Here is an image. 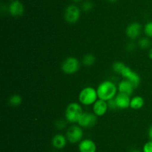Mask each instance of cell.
Segmentation results:
<instances>
[{
    "label": "cell",
    "instance_id": "18",
    "mask_svg": "<svg viewBox=\"0 0 152 152\" xmlns=\"http://www.w3.org/2000/svg\"><path fill=\"white\" fill-rule=\"evenodd\" d=\"M95 61H96V58L92 54H88V55H85L83 59V64L86 66H91L94 65Z\"/></svg>",
    "mask_w": 152,
    "mask_h": 152
},
{
    "label": "cell",
    "instance_id": "28",
    "mask_svg": "<svg viewBox=\"0 0 152 152\" xmlns=\"http://www.w3.org/2000/svg\"><path fill=\"white\" fill-rule=\"evenodd\" d=\"M148 57H149L150 59L152 60V47L149 49V52H148Z\"/></svg>",
    "mask_w": 152,
    "mask_h": 152
},
{
    "label": "cell",
    "instance_id": "32",
    "mask_svg": "<svg viewBox=\"0 0 152 152\" xmlns=\"http://www.w3.org/2000/svg\"><path fill=\"white\" fill-rule=\"evenodd\" d=\"M10 1H14V0H10Z\"/></svg>",
    "mask_w": 152,
    "mask_h": 152
},
{
    "label": "cell",
    "instance_id": "22",
    "mask_svg": "<svg viewBox=\"0 0 152 152\" xmlns=\"http://www.w3.org/2000/svg\"><path fill=\"white\" fill-rule=\"evenodd\" d=\"M94 7V4L91 1H86L83 3L82 4V9H83V11L85 12H88L91 11L92 10Z\"/></svg>",
    "mask_w": 152,
    "mask_h": 152
},
{
    "label": "cell",
    "instance_id": "11",
    "mask_svg": "<svg viewBox=\"0 0 152 152\" xmlns=\"http://www.w3.org/2000/svg\"><path fill=\"white\" fill-rule=\"evenodd\" d=\"M114 98H115L117 107H118L119 109L124 110V109H127L128 107H130V95H127V94L119 92V93L117 94V95L114 97Z\"/></svg>",
    "mask_w": 152,
    "mask_h": 152
},
{
    "label": "cell",
    "instance_id": "5",
    "mask_svg": "<svg viewBox=\"0 0 152 152\" xmlns=\"http://www.w3.org/2000/svg\"><path fill=\"white\" fill-rule=\"evenodd\" d=\"M66 138L69 142L72 144L80 142L83 140V131L80 125H71L66 133Z\"/></svg>",
    "mask_w": 152,
    "mask_h": 152
},
{
    "label": "cell",
    "instance_id": "24",
    "mask_svg": "<svg viewBox=\"0 0 152 152\" xmlns=\"http://www.w3.org/2000/svg\"><path fill=\"white\" fill-rule=\"evenodd\" d=\"M142 152H152V141H148L144 145Z\"/></svg>",
    "mask_w": 152,
    "mask_h": 152
},
{
    "label": "cell",
    "instance_id": "21",
    "mask_svg": "<svg viewBox=\"0 0 152 152\" xmlns=\"http://www.w3.org/2000/svg\"><path fill=\"white\" fill-rule=\"evenodd\" d=\"M143 31L147 37L152 38V22H148L145 25L143 28Z\"/></svg>",
    "mask_w": 152,
    "mask_h": 152
},
{
    "label": "cell",
    "instance_id": "27",
    "mask_svg": "<svg viewBox=\"0 0 152 152\" xmlns=\"http://www.w3.org/2000/svg\"><path fill=\"white\" fill-rule=\"evenodd\" d=\"M148 137H149L150 140L152 141V125L150 126L149 129H148Z\"/></svg>",
    "mask_w": 152,
    "mask_h": 152
},
{
    "label": "cell",
    "instance_id": "15",
    "mask_svg": "<svg viewBox=\"0 0 152 152\" xmlns=\"http://www.w3.org/2000/svg\"><path fill=\"white\" fill-rule=\"evenodd\" d=\"M67 141L68 139H67L66 137H65L63 134H56L52 139V145L55 148L62 149L66 145Z\"/></svg>",
    "mask_w": 152,
    "mask_h": 152
},
{
    "label": "cell",
    "instance_id": "23",
    "mask_svg": "<svg viewBox=\"0 0 152 152\" xmlns=\"http://www.w3.org/2000/svg\"><path fill=\"white\" fill-rule=\"evenodd\" d=\"M107 104H108V108L111 109V110H115V109L118 108L117 105V103H116L115 98H112V99H110L107 101Z\"/></svg>",
    "mask_w": 152,
    "mask_h": 152
},
{
    "label": "cell",
    "instance_id": "7",
    "mask_svg": "<svg viewBox=\"0 0 152 152\" xmlns=\"http://www.w3.org/2000/svg\"><path fill=\"white\" fill-rule=\"evenodd\" d=\"M80 9L75 4H70L65 11V19L68 23L74 24L78 22L80 18Z\"/></svg>",
    "mask_w": 152,
    "mask_h": 152
},
{
    "label": "cell",
    "instance_id": "10",
    "mask_svg": "<svg viewBox=\"0 0 152 152\" xmlns=\"http://www.w3.org/2000/svg\"><path fill=\"white\" fill-rule=\"evenodd\" d=\"M8 11L11 16L15 17L22 16L25 12V7L23 4L19 0H14L11 1L8 7Z\"/></svg>",
    "mask_w": 152,
    "mask_h": 152
},
{
    "label": "cell",
    "instance_id": "2",
    "mask_svg": "<svg viewBox=\"0 0 152 152\" xmlns=\"http://www.w3.org/2000/svg\"><path fill=\"white\" fill-rule=\"evenodd\" d=\"M98 95L96 89L92 86H86L83 88L79 95V100L83 105H93L97 101Z\"/></svg>",
    "mask_w": 152,
    "mask_h": 152
},
{
    "label": "cell",
    "instance_id": "4",
    "mask_svg": "<svg viewBox=\"0 0 152 152\" xmlns=\"http://www.w3.org/2000/svg\"><path fill=\"white\" fill-rule=\"evenodd\" d=\"M80 67V61L74 57H69L62 62L61 68L62 72L67 75H72L79 71Z\"/></svg>",
    "mask_w": 152,
    "mask_h": 152
},
{
    "label": "cell",
    "instance_id": "13",
    "mask_svg": "<svg viewBox=\"0 0 152 152\" xmlns=\"http://www.w3.org/2000/svg\"><path fill=\"white\" fill-rule=\"evenodd\" d=\"M79 150L80 152H96V145L92 139H85L79 144Z\"/></svg>",
    "mask_w": 152,
    "mask_h": 152
},
{
    "label": "cell",
    "instance_id": "8",
    "mask_svg": "<svg viewBox=\"0 0 152 152\" xmlns=\"http://www.w3.org/2000/svg\"><path fill=\"white\" fill-rule=\"evenodd\" d=\"M121 75L124 77V79L129 80L134 85L135 89L139 86L141 80L140 77V75L137 73L134 72L130 67L126 66V68L122 72Z\"/></svg>",
    "mask_w": 152,
    "mask_h": 152
},
{
    "label": "cell",
    "instance_id": "26",
    "mask_svg": "<svg viewBox=\"0 0 152 152\" xmlns=\"http://www.w3.org/2000/svg\"><path fill=\"white\" fill-rule=\"evenodd\" d=\"M134 44H133V43H129V44H128V46H127V49H128V50L129 51H131V52H132V51L134 50Z\"/></svg>",
    "mask_w": 152,
    "mask_h": 152
},
{
    "label": "cell",
    "instance_id": "6",
    "mask_svg": "<svg viewBox=\"0 0 152 152\" xmlns=\"http://www.w3.org/2000/svg\"><path fill=\"white\" fill-rule=\"evenodd\" d=\"M96 122H97V116L94 113L83 112L77 124L83 128H90L95 126Z\"/></svg>",
    "mask_w": 152,
    "mask_h": 152
},
{
    "label": "cell",
    "instance_id": "25",
    "mask_svg": "<svg viewBox=\"0 0 152 152\" xmlns=\"http://www.w3.org/2000/svg\"><path fill=\"white\" fill-rule=\"evenodd\" d=\"M56 127L59 130H62L66 127V123L63 120H59L56 122Z\"/></svg>",
    "mask_w": 152,
    "mask_h": 152
},
{
    "label": "cell",
    "instance_id": "17",
    "mask_svg": "<svg viewBox=\"0 0 152 152\" xmlns=\"http://www.w3.org/2000/svg\"><path fill=\"white\" fill-rule=\"evenodd\" d=\"M22 102V98L18 94H14L9 98V104L13 107H19Z\"/></svg>",
    "mask_w": 152,
    "mask_h": 152
},
{
    "label": "cell",
    "instance_id": "19",
    "mask_svg": "<svg viewBox=\"0 0 152 152\" xmlns=\"http://www.w3.org/2000/svg\"><path fill=\"white\" fill-rule=\"evenodd\" d=\"M151 45V40H149L148 37H142V38H140L138 40V46L142 49H148V48H150Z\"/></svg>",
    "mask_w": 152,
    "mask_h": 152
},
{
    "label": "cell",
    "instance_id": "20",
    "mask_svg": "<svg viewBox=\"0 0 152 152\" xmlns=\"http://www.w3.org/2000/svg\"><path fill=\"white\" fill-rule=\"evenodd\" d=\"M126 64L123 62H120V61H117V62L114 63L112 66L113 71L116 73H118V74L121 75L122 72L123 71L125 68H126Z\"/></svg>",
    "mask_w": 152,
    "mask_h": 152
},
{
    "label": "cell",
    "instance_id": "14",
    "mask_svg": "<svg viewBox=\"0 0 152 152\" xmlns=\"http://www.w3.org/2000/svg\"><path fill=\"white\" fill-rule=\"evenodd\" d=\"M117 88H118L119 92L127 94L129 95H132L134 92V90L135 89L134 85L129 80H126V79L121 80L120 82V83H119L118 87Z\"/></svg>",
    "mask_w": 152,
    "mask_h": 152
},
{
    "label": "cell",
    "instance_id": "31",
    "mask_svg": "<svg viewBox=\"0 0 152 152\" xmlns=\"http://www.w3.org/2000/svg\"><path fill=\"white\" fill-rule=\"evenodd\" d=\"M74 1H75V2H79V1H82V0H73Z\"/></svg>",
    "mask_w": 152,
    "mask_h": 152
},
{
    "label": "cell",
    "instance_id": "1",
    "mask_svg": "<svg viewBox=\"0 0 152 152\" xmlns=\"http://www.w3.org/2000/svg\"><path fill=\"white\" fill-rule=\"evenodd\" d=\"M117 89L118 88L114 82L111 80H105L102 82L96 89L98 98L108 101L117 95Z\"/></svg>",
    "mask_w": 152,
    "mask_h": 152
},
{
    "label": "cell",
    "instance_id": "30",
    "mask_svg": "<svg viewBox=\"0 0 152 152\" xmlns=\"http://www.w3.org/2000/svg\"><path fill=\"white\" fill-rule=\"evenodd\" d=\"M109 1H111V2H115V1H117V0H108Z\"/></svg>",
    "mask_w": 152,
    "mask_h": 152
},
{
    "label": "cell",
    "instance_id": "9",
    "mask_svg": "<svg viewBox=\"0 0 152 152\" xmlns=\"http://www.w3.org/2000/svg\"><path fill=\"white\" fill-rule=\"evenodd\" d=\"M142 31V27L139 22H132L126 28V35L132 40H135L139 37Z\"/></svg>",
    "mask_w": 152,
    "mask_h": 152
},
{
    "label": "cell",
    "instance_id": "16",
    "mask_svg": "<svg viewBox=\"0 0 152 152\" xmlns=\"http://www.w3.org/2000/svg\"><path fill=\"white\" fill-rule=\"evenodd\" d=\"M144 98L141 96H134L131 99L130 107L134 110H139L144 106Z\"/></svg>",
    "mask_w": 152,
    "mask_h": 152
},
{
    "label": "cell",
    "instance_id": "12",
    "mask_svg": "<svg viewBox=\"0 0 152 152\" xmlns=\"http://www.w3.org/2000/svg\"><path fill=\"white\" fill-rule=\"evenodd\" d=\"M108 109L107 101L102 99H97V101L93 104V112L96 116H102L106 113Z\"/></svg>",
    "mask_w": 152,
    "mask_h": 152
},
{
    "label": "cell",
    "instance_id": "3",
    "mask_svg": "<svg viewBox=\"0 0 152 152\" xmlns=\"http://www.w3.org/2000/svg\"><path fill=\"white\" fill-rule=\"evenodd\" d=\"M83 113V108L79 104L75 102L71 103L67 106L65 110V119L71 123H77Z\"/></svg>",
    "mask_w": 152,
    "mask_h": 152
},
{
    "label": "cell",
    "instance_id": "29",
    "mask_svg": "<svg viewBox=\"0 0 152 152\" xmlns=\"http://www.w3.org/2000/svg\"><path fill=\"white\" fill-rule=\"evenodd\" d=\"M131 152H141L140 151L137 150V149H134V150H132Z\"/></svg>",
    "mask_w": 152,
    "mask_h": 152
}]
</instances>
